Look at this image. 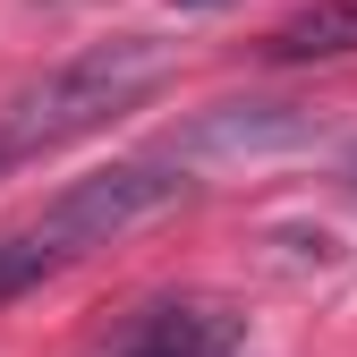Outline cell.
Returning <instances> with one entry per match:
<instances>
[{"label":"cell","mask_w":357,"mask_h":357,"mask_svg":"<svg viewBox=\"0 0 357 357\" xmlns=\"http://www.w3.org/2000/svg\"><path fill=\"white\" fill-rule=\"evenodd\" d=\"M162 77H170V43H153V34H111V43H85V52L52 60L0 102V170H26L77 137H94V128H111Z\"/></svg>","instance_id":"cell-1"},{"label":"cell","mask_w":357,"mask_h":357,"mask_svg":"<svg viewBox=\"0 0 357 357\" xmlns=\"http://www.w3.org/2000/svg\"><path fill=\"white\" fill-rule=\"evenodd\" d=\"M178 204H188V170H170V162H111V170L68 178V188L26 221V238L52 255V273H60V264L94 255V247H111L128 230H145V221H162Z\"/></svg>","instance_id":"cell-2"},{"label":"cell","mask_w":357,"mask_h":357,"mask_svg":"<svg viewBox=\"0 0 357 357\" xmlns=\"http://www.w3.org/2000/svg\"><path fill=\"white\" fill-rule=\"evenodd\" d=\"M247 315L221 298H162L111 340V357H238Z\"/></svg>","instance_id":"cell-3"},{"label":"cell","mask_w":357,"mask_h":357,"mask_svg":"<svg viewBox=\"0 0 357 357\" xmlns=\"http://www.w3.org/2000/svg\"><path fill=\"white\" fill-rule=\"evenodd\" d=\"M357 52V0H298V9L264 34V60L306 68V60H349Z\"/></svg>","instance_id":"cell-4"},{"label":"cell","mask_w":357,"mask_h":357,"mask_svg":"<svg viewBox=\"0 0 357 357\" xmlns=\"http://www.w3.org/2000/svg\"><path fill=\"white\" fill-rule=\"evenodd\" d=\"M289 137H306V119L289 102H230L221 119L188 128V153H247V145H289Z\"/></svg>","instance_id":"cell-5"},{"label":"cell","mask_w":357,"mask_h":357,"mask_svg":"<svg viewBox=\"0 0 357 357\" xmlns=\"http://www.w3.org/2000/svg\"><path fill=\"white\" fill-rule=\"evenodd\" d=\"M340 178H349V196H357V145H349V153H340Z\"/></svg>","instance_id":"cell-6"}]
</instances>
